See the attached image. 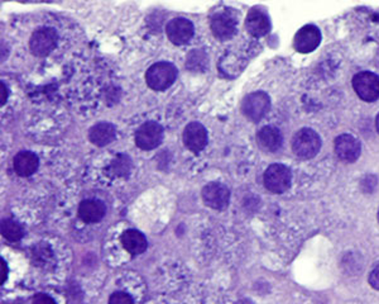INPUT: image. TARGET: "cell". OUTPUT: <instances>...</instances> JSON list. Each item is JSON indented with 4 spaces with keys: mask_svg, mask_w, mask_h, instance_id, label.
<instances>
[{
    "mask_svg": "<svg viewBox=\"0 0 379 304\" xmlns=\"http://www.w3.org/2000/svg\"><path fill=\"white\" fill-rule=\"evenodd\" d=\"M321 140L315 130L302 128L294 135L292 140V150L302 159H312L320 151Z\"/></svg>",
    "mask_w": 379,
    "mask_h": 304,
    "instance_id": "2",
    "label": "cell"
},
{
    "mask_svg": "<svg viewBox=\"0 0 379 304\" xmlns=\"http://www.w3.org/2000/svg\"><path fill=\"white\" fill-rule=\"evenodd\" d=\"M107 213L105 204L96 199H87L81 202L79 207V216L86 223H96L101 221Z\"/></svg>",
    "mask_w": 379,
    "mask_h": 304,
    "instance_id": "15",
    "label": "cell"
},
{
    "mask_svg": "<svg viewBox=\"0 0 379 304\" xmlns=\"http://www.w3.org/2000/svg\"><path fill=\"white\" fill-rule=\"evenodd\" d=\"M376 124H377V130H378L379 133V115L378 117H377V121H376Z\"/></svg>",
    "mask_w": 379,
    "mask_h": 304,
    "instance_id": "27",
    "label": "cell"
},
{
    "mask_svg": "<svg viewBox=\"0 0 379 304\" xmlns=\"http://www.w3.org/2000/svg\"><path fill=\"white\" fill-rule=\"evenodd\" d=\"M109 304H134V302L127 293L116 292L109 298Z\"/></svg>",
    "mask_w": 379,
    "mask_h": 304,
    "instance_id": "22",
    "label": "cell"
},
{
    "mask_svg": "<svg viewBox=\"0 0 379 304\" xmlns=\"http://www.w3.org/2000/svg\"><path fill=\"white\" fill-rule=\"evenodd\" d=\"M378 222H379V210H378Z\"/></svg>",
    "mask_w": 379,
    "mask_h": 304,
    "instance_id": "28",
    "label": "cell"
},
{
    "mask_svg": "<svg viewBox=\"0 0 379 304\" xmlns=\"http://www.w3.org/2000/svg\"><path fill=\"white\" fill-rule=\"evenodd\" d=\"M211 31L220 41H228L236 33V21L228 12H219L211 18Z\"/></svg>",
    "mask_w": 379,
    "mask_h": 304,
    "instance_id": "11",
    "label": "cell"
},
{
    "mask_svg": "<svg viewBox=\"0 0 379 304\" xmlns=\"http://www.w3.org/2000/svg\"><path fill=\"white\" fill-rule=\"evenodd\" d=\"M202 199L213 210H224L229 205L230 190L222 183H210L202 189Z\"/></svg>",
    "mask_w": 379,
    "mask_h": 304,
    "instance_id": "8",
    "label": "cell"
},
{
    "mask_svg": "<svg viewBox=\"0 0 379 304\" xmlns=\"http://www.w3.org/2000/svg\"><path fill=\"white\" fill-rule=\"evenodd\" d=\"M257 141L265 151L276 152L283 145V137L279 128L273 126H265L258 132Z\"/></svg>",
    "mask_w": 379,
    "mask_h": 304,
    "instance_id": "16",
    "label": "cell"
},
{
    "mask_svg": "<svg viewBox=\"0 0 379 304\" xmlns=\"http://www.w3.org/2000/svg\"><path fill=\"white\" fill-rule=\"evenodd\" d=\"M15 173L19 176H30L38 169V158L36 153L30 151H21L17 153L13 162Z\"/></svg>",
    "mask_w": 379,
    "mask_h": 304,
    "instance_id": "18",
    "label": "cell"
},
{
    "mask_svg": "<svg viewBox=\"0 0 379 304\" xmlns=\"http://www.w3.org/2000/svg\"><path fill=\"white\" fill-rule=\"evenodd\" d=\"M33 304H56V302L47 294H37L36 297L33 298Z\"/></svg>",
    "mask_w": 379,
    "mask_h": 304,
    "instance_id": "24",
    "label": "cell"
},
{
    "mask_svg": "<svg viewBox=\"0 0 379 304\" xmlns=\"http://www.w3.org/2000/svg\"><path fill=\"white\" fill-rule=\"evenodd\" d=\"M335 152L345 162H354L360 156V144L351 135H342L335 140Z\"/></svg>",
    "mask_w": 379,
    "mask_h": 304,
    "instance_id": "13",
    "label": "cell"
},
{
    "mask_svg": "<svg viewBox=\"0 0 379 304\" xmlns=\"http://www.w3.org/2000/svg\"><path fill=\"white\" fill-rule=\"evenodd\" d=\"M166 33L173 44H185L193 38V24L186 18H175L167 24Z\"/></svg>",
    "mask_w": 379,
    "mask_h": 304,
    "instance_id": "10",
    "label": "cell"
},
{
    "mask_svg": "<svg viewBox=\"0 0 379 304\" xmlns=\"http://www.w3.org/2000/svg\"><path fill=\"white\" fill-rule=\"evenodd\" d=\"M271 108V99L265 92H256L245 96L242 105L244 116L252 122H259Z\"/></svg>",
    "mask_w": 379,
    "mask_h": 304,
    "instance_id": "4",
    "label": "cell"
},
{
    "mask_svg": "<svg viewBox=\"0 0 379 304\" xmlns=\"http://www.w3.org/2000/svg\"><path fill=\"white\" fill-rule=\"evenodd\" d=\"M353 87L360 99L372 103L379 98V76L371 71L357 74L353 79Z\"/></svg>",
    "mask_w": 379,
    "mask_h": 304,
    "instance_id": "5",
    "label": "cell"
},
{
    "mask_svg": "<svg viewBox=\"0 0 379 304\" xmlns=\"http://www.w3.org/2000/svg\"><path fill=\"white\" fill-rule=\"evenodd\" d=\"M184 142L190 151H202L208 145V132L199 122H191L184 130Z\"/></svg>",
    "mask_w": 379,
    "mask_h": 304,
    "instance_id": "12",
    "label": "cell"
},
{
    "mask_svg": "<svg viewBox=\"0 0 379 304\" xmlns=\"http://www.w3.org/2000/svg\"><path fill=\"white\" fill-rule=\"evenodd\" d=\"M177 78V69L170 62H157L150 66L146 74V81L153 90L162 92L171 87Z\"/></svg>",
    "mask_w": 379,
    "mask_h": 304,
    "instance_id": "1",
    "label": "cell"
},
{
    "mask_svg": "<svg viewBox=\"0 0 379 304\" xmlns=\"http://www.w3.org/2000/svg\"><path fill=\"white\" fill-rule=\"evenodd\" d=\"M369 284L374 289L379 290V262L373 268L371 274H369Z\"/></svg>",
    "mask_w": 379,
    "mask_h": 304,
    "instance_id": "23",
    "label": "cell"
},
{
    "mask_svg": "<svg viewBox=\"0 0 379 304\" xmlns=\"http://www.w3.org/2000/svg\"><path fill=\"white\" fill-rule=\"evenodd\" d=\"M58 38V32L53 28L43 27V28L37 29L29 41V47L32 53L38 58L47 56L49 53H51V51H53V49L56 47Z\"/></svg>",
    "mask_w": 379,
    "mask_h": 304,
    "instance_id": "6",
    "label": "cell"
},
{
    "mask_svg": "<svg viewBox=\"0 0 379 304\" xmlns=\"http://www.w3.org/2000/svg\"><path fill=\"white\" fill-rule=\"evenodd\" d=\"M321 42V32L316 26L308 24L305 26L296 33L294 46L296 51L302 53H308L317 49Z\"/></svg>",
    "mask_w": 379,
    "mask_h": 304,
    "instance_id": "9",
    "label": "cell"
},
{
    "mask_svg": "<svg viewBox=\"0 0 379 304\" xmlns=\"http://www.w3.org/2000/svg\"><path fill=\"white\" fill-rule=\"evenodd\" d=\"M0 268H1V278H0V284H4L8 278V267L7 262L4 261V259L0 260Z\"/></svg>",
    "mask_w": 379,
    "mask_h": 304,
    "instance_id": "25",
    "label": "cell"
},
{
    "mask_svg": "<svg viewBox=\"0 0 379 304\" xmlns=\"http://www.w3.org/2000/svg\"><path fill=\"white\" fill-rule=\"evenodd\" d=\"M291 179L292 176L290 169L282 164L271 165L265 170L263 178L265 188L274 194L285 193L291 185Z\"/></svg>",
    "mask_w": 379,
    "mask_h": 304,
    "instance_id": "3",
    "label": "cell"
},
{
    "mask_svg": "<svg viewBox=\"0 0 379 304\" xmlns=\"http://www.w3.org/2000/svg\"><path fill=\"white\" fill-rule=\"evenodd\" d=\"M122 244L124 248L132 255H141L147 250L148 242L143 233L136 230H128L122 236Z\"/></svg>",
    "mask_w": 379,
    "mask_h": 304,
    "instance_id": "19",
    "label": "cell"
},
{
    "mask_svg": "<svg viewBox=\"0 0 379 304\" xmlns=\"http://www.w3.org/2000/svg\"><path fill=\"white\" fill-rule=\"evenodd\" d=\"M164 140V128L161 124L150 121L142 124L136 132V145L142 150H153Z\"/></svg>",
    "mask_w": 379,
    "mask_h": 304,
    "instance_id": "7",
    "label": "cell"
},
{
    "mask_svg": "<svg viewBox=\"0 0 379 304\" xmlns=\"http://www.w3.org/2000/svg\"><path fill=\"white\" fill-rule=\"evenodd\" d=\"M245 27L253 36L262 37L270 32L271 22L265 12H262L259 9H252L247 15Z\"/></svg>",
    "mask_w": 379,
    "mask_h": 304,
    "instance_id": "14",
    "label": "cell"
},
{
    "mask_svg": "<svg viewBox=\"0 0 379 304\" xmlns=\"http://www.w3.org/2000/svg\"><path fill=\"white\" fill-rule=\"evenodd\" d=\"M116 137V130L114 126L107 122L95 124L89 132V138L94 145L104 147L114 141Z\"/></svg>",
    "mask_w": 379,
    "mask_h": 304,
    "instance_id": "17",
    "label": "cell"
},
{
    "mask_svg": "<svg viewBox=\"0 0 379 304\" xmlns=\"http://www.w3.org/2000/svg\"><path fill=\"white\" fill-rule=\"evenodd\" d=\"M8 98V89L4 83H0V104L4 105Z\"/></svg>",
    "mask_w": 379,
    "mask_h": 304,
    "instance_id": "26",
    "label": "cell"
},
{
    "mask_svg": "<svg viewBox=\"0 0 379 304\" xmlns=\"http://www.w3.org/2000/svg\"><path fill=\"white\" fill-rule=\"evenodd\" d=\"M132 170V160L129 159V156L121 153L115 158L112 164H110V171L119 178L128 176L129 173Z\"/></svg>",
    "mask_w": 379,
    "mask_h": 304,
    "instance_id": "20",
    "label": "cell"
},
{
    "mask_svg": "<svg viewBox=\"0 0 379 304\" xmlns=\"http://www.w3.org/2000/svg\"><path fill=\"white\" fill-rule=\"evenodd\" d=\"M1 235L8 241H19L23 237V230L19 223H17L13 219H4L1 222Z\"/></svg>",
    "mask_w": 379,
    "mask_h": 304,
    "instance_id": "21",
    "label": "cell"
}]
</instances>
